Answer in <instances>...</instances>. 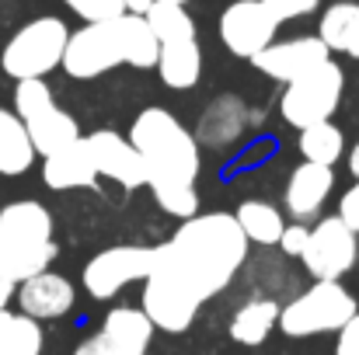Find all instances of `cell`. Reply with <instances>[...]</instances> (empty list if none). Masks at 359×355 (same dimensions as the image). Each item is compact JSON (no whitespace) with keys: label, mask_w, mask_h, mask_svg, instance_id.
I'll use <instances>...</instances> for the list:
<instances>
[{"label":"cell","mask_w":359,"mask_h":355,"mask_svg":"<svg viewBox=\"0 0 359 355\" xmlns=\"http://www.w3.org/2000/svg\"><path fill=\"white\" fill-rule=\"evenodd\" d=\"M49 109H56V98H53V91H49V84H46L42 77H35V81H18V84H14V116L21 118V122L42 116V112H49Z\"/></svg>","instance_id":"28"},{"label":"cell","mask_w":359,"mask_h":355,"mask_svg":"<svg viewBox=\"0 0 359 355\" xmlns=\"http://www.w3.org/2000/svg\"><path fill=\"white\" fill-rule=\"evenodd\" d=\"M318 39L328 46V53H346L359 60V4L353 0L332 4L318 21Z\"/></svg>","instance_id":"21"},{"label":"cell","mask_w":359,"mask_h":355,"mask_svg":"<svg viewBox=\"0 0 359 355\" xmlns=\"http://www.w3.org/2000/svg\"><path fill=\"white\" fill-rule=\"evenodd\" d=\"M147 25L157 35V42H185V39H199L192 14L185 11V4H171V0H154V7L147 11Z\"/></svg>","instance_id":"26"},{"label":"cell","mask_w":359,"mask_h":355,"mask_svg":"<svg viewBox=\"0 0 359 355\" xmlns=\"http://www.w3.org/2000/svg\"><path fill=\"white\" fill-rule=\"evenodd\" d=\"M11 300H14V286H11V282H4V279H0V314H4V310H7V303H11Z\"/></svg>","instance_id":"35"},{"label":"cell","mask_w":359,"mask_h":355,"mask_svg":"<svg viewBox=\"0 0 359 355\" xmlns=\"http://www.w3.org/2000/svg\"><path fill=\"white\" fill-rule=\"evenodd\" d=\"M25 129H28L32 146H35L39 157H53V153H60V150H67L70 143L81 139V125H77V118L70 116V112H63L60 105L49 109V112H42V116L28 118Z\"/></svg>","instance_id":"19"},{"label":"cell","mask_w":359,"mask_h":355,"mask_svg":"<svg viewBox=\"0 0 359 355\" xmlns=\"http://www.w3.org/2000/svg\"><path fill=\"white\" fill-rule=\"evenodd\" d=\"M42 328L25 314H0V355H42Z\"/></svg>","instance_id":"27"},{"label":"cell","mask_w":359,"mask_h":355,"mask_svg":"<svg viewBox=\"0 0 359 355\" xmlns=\"http://www.w3.org/2000/svg\"><path fill=\"white\" fill-rule=\"evenodd\" d=\"M272 328H279V303L272 296H258V300L241 303L231 317V338L244 349L262 345L272 335Z\"/></svg>","instance_id":"20"},{"label":"cell","mask_w":359,"mask_h":355,"mask_svg":"<svg viewBox=\"0 0 359 355\" xmlns=\"http://www.w3.org/2000/svg\"><path fill=\"white\" fill-rule=\"evenodd\" d=\"M272 7V14L279 21H297V18H307L321 7V0H265Z\"/></svg>","instance_id":"30"},{"label":"cell","mask_w":359,"mask_h":355,"mask_svg":"<svg viewBox=\"0 0 359 355\" xmlns=\"http://www.w3.org/2000/svg\"><path fill=\"white\" fill-rule=\"evenodd\" d=\"M35 146L25 129V122L14 116L11 109H0V174L18 178L35 164Z\"/></svg>","instance_id":"22"},{"label":"cell","mask_w":359,"mask_h":355,"mask_svg":"<svg viewBox=\"0 0 359 355\" xmlns=\"http://www.w3.org/2000/svg\"><path fill=\"white\" fill-rule=\"evenodd\" d=\"M251 240L234 213H196L154 247V268L143 279V314L154 328L182 335L206 300L224 293L248 261Z\"/></svg>","instance_id":"1"},{"label":"cell","mask_w":359,"mask_h":355,"mask_svg":"<svg viewBox=\"0 0 359 355\" xmlns=\"http://www.w3.org/2000/svg\"><path fill=\"white\" fill-rule=\"evenodd\" d=\"M335 355H359V314L339 331V342H335Z\"/></svg>","instance_id":"33"},{"label":"cell","mask_w":359,"mask_h":355,"mask_svg":"<svg viewBox=\"0 0 359 355\" xmlns=\"http://www.w3.org/2000/svg\"><path fill=\"white\" fill-rule=\"evenodd\" d=\"M248 129V105L238 95H220L210 102V109L199 118V136L196 143L206 146H231L234 139H241V132Z\"/></svg>","instance_id":"17"},{"label":"cell","mask_w":359,"mask_h":355,"mask_svg":"<svg viewBox=\"0 0 359 355\" xmlns=\"http://www.w3.org/2000/svg\"><path fill=\"white\" fill-rule=\"evenodd\" d=\"M154 268V247L140 244H119L102 254H95L84 265V289L91 300H112L129 282H143Z\"/></svg>","instance_id":"9"},{"label":"cell","mask_w":359,"mask_h":355,"mask_svg":"<svg viewBox=\"0 0 359 355\" xmlns=\"http://www.w3.org/2000/svg\"><path fill=\"white\" fill-rule=\"evenodd\" d=\"M349 171L356 174V181H359V139H356V146L349 150Z\"/></svg>","instance_id":"36"},{"label":"cell","mask_w":359,"mask_h":355,"mask_svg":"<svg viewBox=\"0 0 359 355\" xmlns=\"http://www.w3.org/2000/svg\"><path fill=\"white\" fill-rule=\"evenodd\" d=\"M81 21L98 25V21H116L119 14H126L122 0H63Z\"/></svg>","instance_id":"29"},{"label":"cell","mask_w":359,"mask_h":355,"mask_svg":"<svg viewBox=\"0 0 359 355\" xmlns=\"http://www.w3.org/2000/svg\"><path fill=\"white\" fill-rule=\"evenodd\" d=\"M325 60H332L328 46L318 35H297V39H276L269 49H262L251 63L258 74H265L269 81L279 84H293L297 77L311 74L314 67H321Z\"/></svg>","instance_id":"12"},{"label":"cell","mask_w":359,"mask_h":355,"mask_svg":"<svg viewBox=\"0 0 359 355\" xmlns=\"http://www.w3.org/2000/svg\"><path fill=\"white\" fill-rule=\"evenodd\" d=\"M67 39H70V28L63 18L56 14L35 18L21 25L0 49V70L14 81H35V77L46 81L56 67H63Z\"/></svg>","instance_id":"4"},{"label":"cell","mask_w":359,"mask_h":355,"mask_svg":"<svg viewBox=\"0 0 359 355\" xmlns=\"http://www.w3.org/2000/svg\"><path fill=\"white\" fill-rule=\"evenodd\" d=\"M300 153L311 164L335 167V160H342V153H346V136H342V129L332 118L328 122H314V125L300 129Z\"/></svg>","instance_id":"25"},{"label":"cell","mask_w":359,"mask_h":355,"mask_svg":"<svg viewBox=\"0 0 359 355\" xmlns=\"http://www.w3.org/2000/svg\"><path fill=\"white\" fill-rule=\"evenodd\" d=\"M126 139L140 150L147 164V188L154 192L157 206L168 216L192 220L199 213L196 178L203 171L196 136L168 109H143L133 118V129Z\"/></svg>","instance_id":"2"},{"label":"cell","mask_w":359,"mask_h":355,"mask_svg":"<svg viewBox=\"0 0 359 355\" xmlns=\"http://www.w3.org/2000/svg\"><path fill=\"white\" fill-rule=\"evenodd\" d=\"M234 220H238V227L244 230V237H248L251 244H262V247L279 244V237L286 230V216H283L272 202H262V199L241 202Z\"/></svg>","instance_id":"24"},{"label":"cell","mask_w":359,"mask_h":355,"mask_svg":"<svg viewBox=\"0 0 359 355\" xmlns=\"http://www.w3.org/2000/svg\"><path fill=\"white\" fill-rule=\"evenodd\" d=\"M171 4H189V0H171Z\"/></svg>","instance_id":"37"},{"label":"cell","mask_w":359,"mask_h":355,"mask_svg":"<svg viewBox=\"0 0 359 355\" xmlns=\"http://www.w3.org/2000/svg\"><path fill=\"white\" fill-rule=\"evenodd\" d=\"M122 7H126V14H140V18H147V11L154 7V0H122Z\"/></svg>","instance_id":"34"},{"label":"cell","mask_w":359,"mask_h":355,"mask_svg":"<svg viewBox=\"0 0 359 355\" xmlns=\"http://www.w3.org/2000/svg\"><path fill=\"white\" fill-rule=\"evenodd\" d=\"M18 289V303H21V314L32 317V321H60L74 310L77 303V289L70 279L56 275V272H39L32 279H25Z\"/></svg>","instance_id":"15"},{"label":"cell","mask_w":359,"mask_h":355,"mask_svg":"<svg viewBox=\"0 0 359 355\" xmlns=\"http://www.w3.org/2000/svg\"><path fill=\"white\" fill-rule=\"evenodd\" d=\"M335 188V171L325 164H297L286 188H283V202H286V216H293L297 223H307L314 216H321L328 195Z\"/></svg>","instance_id":"14"},{"label":"cell","mask_w":359,"mask_h":355,"mask_svg":"<svg viewBox=\"0 0 359 355\" xmlns=\"http://www.w3.org/2000/svg\"><path fill=\"white\" fill-rule=\"evenodd\" d=\"M279 18L265 0H234L220 14V42L238 56L255 60L262 49H269L279 35Z\"/></svg>","instance_id":"10"},{"label":"cell","mask_w":359,"mask_h":355,"mask_svg":"<svg viewBox=\"0 0 359 355\" xmlns=\"http://www.w3.org/2000/svg\"><path fill=\"white\" fill-rule=\"evenodd\" d=\"M339 220H342L353 234H359V181L342 195V202H339Z\"/></svg>","instance_id":"32"},{"label":"cell","mask_w":359,"mask_h":355,"mask_svg":"<svg viewBox=\"0 0 359 355\" xmlns=\"http://www.w3.org/2000/svg\"><path fill=\"white\" fill-rule=\"evenodd\" d=\"M42 181L53 192H74V188H95L98 185V167L91 160L84 136L77 143H70L67 150L42 157Z\"/></svg>","instance_id":"16"},{"label":"cell","mask_w":359,"mask_h":355,"mask_svg":"<svg viewBox=\"0 0 359 355\" xmlns=\"http://www.w3.org/2000/svg\"><path fill=\"white\" fill-rule=\"evenodd\" d=\"M154 324L143 310L133 307H116L105 314L102 331L84 338L74 355H147L150 338H154Z\"/></svg>","instance_id":"11"},{"label":"cell","mask_w":359,"mask_h":355,"mask_svg":"<svg viewBox=\"0 0 359 355\" xmlns=\"http://www.w3.org/2000/svg\"><path fill=\"white\" fill-rule=\"evenodd\" d=\"M359 258V234H353L339 216H325L311 227L307 247L300 254L304 268L314 275V282H339L346 272H353Z\"/></svg>","instance_id":"7"},{"label":"cell","mask_w":359,"mask_h":355,"mask_svg":"<svg viewBox=\"0 0 359 355\" xmlns=\"http://www.w3.org/2000/svg\"><path fill=\"white\" fill-rule=\"evenodd\" d=\"M356 314V296L342 282H314L286 307H279V331L290 338H314L342 331Z\"/></svg>","instance_id":"5"},{"label":"cell","mask_w":359,"mask_h":355,"mask_svg":"<svg viewBox=\"0 0 359 355\" xmlns=\"http://www.w3.org/2000/svg\"><path fill=\"white\" fill-rule=\"evenodd\" d=\"M307 234H311V230H307L304 223H293V227H286V230H283V237H279V244H276V247H279L286 258H300V254H304V247H307Z\"/></svg>","instance_id":"31"},{"label":"cell","mask_w":359,"mask_h":355,"mask_svg":"<svg viewBox=\"0 0 359 355\" xmlns=\"http://www.w3.org/2000/svg\"><path fill=\"white\" fill-rule=\"evenodd\" d=\"M157 74L161 84L171 91H189L199 84L203 77V49L199 39H185V42H164L161 56H157Z\"/></svg>","instance_id":"18"},{"label":"cell","mask_w":359,"mask_h":355,"mask_svg":"<svg viewBox=\"0 0 359 355\" xmlns=\"http://www.w3.org/2000/svg\"><path fill=\"white\" fill-rule=\"evenodd\" d=\"M342 95H346V70L335 60H325L311 74L286 84L279 98V116L293 129H307L314 122H328L335 116L342 105Z\"/></svg>","instance_id":"6"},{"label":"cell","mask_w":359,"mask_h":355,"mask_svg":"<svg viewBox=\"0 0 359 355\" xmlns=\"http://www.w3.org/2000/svg\"><path fill=\"white\" fill-rule=\"evenodd\" d=\"M60 254L53 240V216L35 199H18L0 209V279L21 286L46 272Z\"/></svg>","instance_id":"3"},{"label":"cell","mask_w":359,"mask_h":355,"mask_svg":"<svg viewBox=\"0 0 359 355\" xmlns=\"http://www.w3.org/2000/svg\"><path fill=\"white\" fill-rule=\"evenodd\" d=\"M116 32H119L126 67H136V70H154V67H157L161 42H157V35L150 32L147 18H140V14H119V18H116Z\"/></svg>","instance_id":"23"},{"label":"cell","mask_w":359,"mask_h":355,"mask_svg":"<svg viewBox=\"0 0 359 355\" xmlns=\"http://www.w3.org/2000/svg\"><path fill=\"white\" fill-rule=\"evenodd\" d=\"M116 67H126L116 21H98V25H84V28L70 32L67 53H63L67 77L95 81V77H105Z\"/></svg>","instance_id":"8"},{"label":"cell","mask_w":359,"mask_h":355,"mask_svg":"<svg viewBox=\"0 0 359 355\" xmlns=\"http://www.w3.org/2000/svg\"><path fill=\"white\" fill-rule=\"evenodd\" d=\"M88 150H91V160L98 167V178H109L122 188H147V164L140 157V150L119 136L112 129H98L91 136H84Z\"/></svg>","instance_id":"13"}]
</instances>
